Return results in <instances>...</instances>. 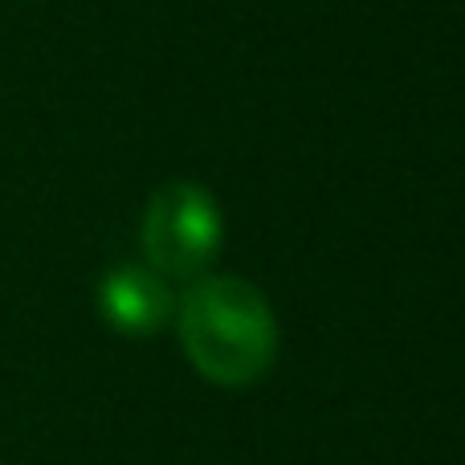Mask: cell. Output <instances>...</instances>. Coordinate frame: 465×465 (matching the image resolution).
Wrapping results in <instances>:
<instances>
[{
  "label": "cell",
  "instance_id": "3957f363",
  "mask_svg": "<svg viewBox=\"0 0 465 465\" xmlns=\"http://www.w3.org/2000/svg\"><path fill=\"white\" fill-rule=\"evenodd\" d=\"M172 311V294L163 286L160 273L127 265V270H114L103 282V314L111 327L127 331V335H143L155 331Z\"/></svg>",
  "mask_w": 465,
  "mask_h": 465
},
{
  "label": "cell",
  "instance_id": "7a4b0ae2",
  "mask_svg": "<svg viewBox=\"0 0 465 465\" xmlns=\"http://www.w3.org/2000/svg\"><path fill=\"white\" fill-rule=\"evenodd\" d=\"M221 241V213L204 188L172 184L155 193L143 217V253L172 278H193L209 265Z\"/></svg>",
  "mask_w": 465,
  "mask_h": 465
},
{
  "label": "cell",
  "instance_id": "6da1fadb",
  "mask_svg": "<svg viewBox=\"0 0 465 465\" xmlns=\"http://www.w3.org/2000/svg\"><path fill=\"white\" fill-rule=\"evenodd\" d=\"M180 343L204 380L241 388L270 368L278 327L253 286L237 278H204L180 302Z\"/></svg>",
  "mask_w": 465,
  "mask_h": 465
}]
</instances>
